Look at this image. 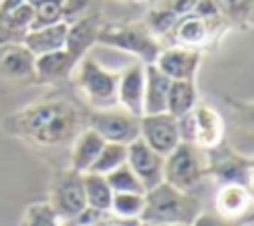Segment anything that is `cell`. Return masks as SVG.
<instances>
[{
    "mask_svg": "<svg viewBox=\"0 0 254 226\" xmlns=\"http://www.w3.org/2000/svg\"><path fill=\"white\" fill-rule=\"evenodd\" d=\"M123 163H127V145L123 143H109L105 141L101 153L97 155L95 163L91 165L89 172H97V174H107L113 169L121 167Z\"/></svg>",
    "mask_w": 254,
    "mask_h": 226,
    "instance_id": "d4e9b609",
    "label": "cell"
},
{
    "mask_svg": "<svg viewBox=\"0 0 254 226\" xmlns=\"http://www.w3.org/2000/svg\"><path fill=\"white\" fill-rule=\"evenodd\" d=\"M214 204L220 216L230 220H246V214L254 204V196L248 186L238 182H226V184H220Z\"/></svg>",
    "mask_w": 254,
    "mask_h": 226,
    "instance_id": "9a60e30c",
    "label": "cell"
},
{
    "mask_svg": "<svg viewBox=\"0 0 254 226\" xmlns=\"http://www.w3.org/2000/svg\"><path fill=\"white\" fill-rule=\"evenodd\" d=\"M135 226H149V224H147V222H141V220H137V222H135Z\"/></svg>",
    "mask_w": 254,
    "mask_h": 226,
    "instance_id": "ab89813d",
    "label": "cell"
},
{
    "mask_svg": "<svg viewBox=\"0 0 254 226\" xmlns=\"http://www.w3.org/2000/svg\"><path fill=\"white\" fill-rule=\"evenodd\" d=\"M4 24L10 28V30H16V32H28L30 26H32V20H34V4L30 2H24L20 4L18 8H14L12 12H8L4 18Z\"/></svg>",
    "mask_w": 254,
    "mask_h": 226,
    "instance_id": "4dcf8cb0",
    "label": "cell"
},
{
    "mask_svg": "<svg viewBox=\"0 0 254 226\" xmlns=\"http://www.w3.org/2000/svg\"><path fill=\"white\" fill-rule=\"evenodd\" d=\"M198 103V91L194 79H171L169 97H167V113L173 117H183L192 111Z\"/></svg>",
    "mask_w": 254,
    "mask_h": 226,
    "instance_id": "7402d4cb",
    "label": "cell"
},
{
    "mask_svg": "<svg viewBox=\"0 0 254 226\" xmlns=\"http://www.w3.org/2000/svg\"><path fill=\"white\" fill-rule=\"evenodd\" d=\"M79 111L65 99H50L28 105L4 121L8 133L32 139L38 145H64L79 133Z\"/></svg>",
    "mask_w": 254,
    "mask_h": 226,
    "instance_id": "6da1fadb",
    "label": "cell"
},
{
    "mask_svg": "<svg viewBox=\"0 0 254 226\" xmlns=\"http://www.w3.org/2000/svg\"><path fill=\"white\" fill-rule=\"evenodd\" d=\"M171 79L155 65L145 63V95H143V115L165 113L169 97Z\"/></svg>",
    "mask_w": 254,
    "mask_h": 226,
    "instance_id": "ac0fdd59",
    "label": "cell"
},
{
    "mask_svg": "<svg viewBox=\"0 0 254 226\" xmlns=\"http://www.w3.org/2000/svg\"><path fill=\"white\" fill-rule=\"evenodd\" d=\"M123 2H149V0H123Z\"/></svg>",
    "mask_w": 254,
    "mask_h": 226,
    "instance_id": "60d3db41",
    "label": "cell"
},
{
    "mask_svg": "<svg viewBox=\"0 0 254 226\" xmlns=\"http://www.w3.org/2000/svg\"><path fill=\"white\" fill-rule=\"evenodd\" d=\"M103 145H105V139L91 127L77 133L73 139V147H71V167L69 169H73L77 172H87L91 169V165L95 163L97 155L101 153Z\"/></svg>",
    "mask_w": 254,
    "mask_h": 226,
    "instance_id": "ffe728a7",
    "label": "cell"
},
{
    "mask_svg": "<svg viewBox=\"0 0 254 226\" xmlns=\"http://www.w3.org/2000/svg\"><path fill=\"white\" fill-rule=\"evenodd\" d=\"M65 36H67V22L62 20V22H56L50 26L28 30L22 38V44L34 56H42V54L65 48Z\"/></svg>",
    "mask_w": 254,
    "mask_h": 226,
    "instance_id": "e0dca14e",
    "label": "cell"
},
{
    "mask_svg": "<svg viewBox=\"0 0 254 226\" xmlns=\"http://www.w3.org/2000/svg\"><path fill=\"white\" fill-rule=\"evenodd\" d=\"M73 81L83 91V95L97 109L117 105V83L119 73L105 69L93 57L83 56L73 67Z\"/></svg>",
    "mask_w": 254,
    "mask_h": 226,
    "instance_id": "5b68a950",
    "label": "cell"
},
{
    "mask_svg": "<svg viewBox=\"0 0 254 226\" xmlns=\"http://www.w3.org/2000/svg\"><path fill=\"white\" fill-rule=\"evenodd\" d=\"M24 2H28V0H0V18H4L8 12H12L14 8H18Z\"/></svg>",
    "mask_w": 254,
    "mask_h": 226,
    "instance_id": "836d02e7",
    "label": "cell"
},
{
    "mask_svg": "<svg viewBox=\"0 0 254 226\" xmlns=\"http://www.w3.org/2000/svg\"><path fill=\"white\" fill-rule=\"evenodd\" d=\"M97 44L133 54L141 63H155L161 48L159 38L147 28L145 22H111L101 24L97 32Z\"/></svg>",
    "mask_w": 254,
    "mask_h": 226,
    "instance_id": "3957f363",
    "label": "cell"
},
{
    "mask_svg": "<svg viewBox=\"0 0 254 226\" xmlns=\"http://www.w3.org/2000/svg\"><path fill=\"white\" fill-rule=\"evenodd\" d=\"M200 50L187 46L163 48L155 59V65L169 79H194L200 65Z\"/></svg>",
    "mask_w": 254,
    "mask_h": 226,
    "instance_id": "7c38bea8",
    "label": "cell"
},
{
    "mask_svg": "<svg viewBox=\"0 0 254 226\" xmlns=\"http://www.w3.org/2000/svg\"><path fill=\"white\" fill-rule=\"evenodd\" d=\"M50 204L60 218L73 220L85 208V192H83V172L73 169L60 170L52 180L50 190Z\"/></svg>",
    "mask_w": 254,
    "mask_h": 226,
    "instance_id": "8992f818",
    "label": "cell"
},
{
    "mask_svg": "<svg viewBox=\"0 0 254 226\" xmlns=\"http://www.w3.org/2000/svg\"><path fill=\"white\" fill-rule=\"evenodd\" d=\"M99 14H87L77 18L75 22L67 24V36H65V50L81 59L87 50L97 44V32H99Z\"/></svg>",
    "mask_w": 254,
    "mask_h": 226,
    "instance_id": "2e32d148",
    "label": "cell"
},
{
    "mask_svg": "<svg viewBox=\"0 0 254 226\" xmlns=\"http://www.w3.org/2000/svg\"><path fill=\"white\" fill-rule=\"evenodd\" d=\"M206 176L204 151L192 143H179L163 163V180L171 186L192 192Z\"/></svg>",
    "mask_w": 254,
    "mask_h": 226,
    "instance_id": "277c9868",
    "label": "cell"
},
{
    "mask_svg": "<svg viewBox=\"0 0 254 226\" xmlns=\"http://www.w3.org/2000/svg\"><path fill=\"white\" fill-rule=\"evenodd\" d=\"M77 61L79 59L75 56H71L65 48L36 56V63H34L36 77L40 81H56V79L69 77Z\"/></svg>",
    "mask_w": 254,
    "mask_h": 226,
    "instance_id": "d6986e66",
    "label": "cell"
},
{
    "mask_svg": "<svg viewBox=\"0 0 254 226\" xmlns=\"http://www.w3.org/2000/svg\"><path fill=\"white\" fill-rule=\"evenodd\" d=\"M224 101L232 109L236 121L240 125H244L246 129L254 131V101H242V99H234L230 95H226Z\"/></svg>",
    "mask_w": 254,
    "mask_h": 226,
    "instance_id": "1f68e13d",
    "label": "cell"
},
{
    "mask_svg": "<svg viewBox=\"0 0 254 226\" xmlns=\"http://www.w3.org/2000/svg\"><path fill=\"white\" fill-rule=\"evenodd\" d=\"M248 188H250V192L254 196V157L250 159V184H248Z\"/></svg>",
    "mask_w": 254,
    "mask_h": 226,
    "instance_id": "e575fe53",
    "label": "cell"
},
{
    "mask_svg": "<svg viewBox=\"0 0 254 226\" xmlns=\"http://www.w3.org/2000/svg\"><path fill=\"white\" fill-rule=\"evenodd\" d=\"M83 192H85V202L89 208L99 210V212H109L113 190L105 174H97L89 170L83 172Z\"/></svg>",
    "mask_w": 254,
    "mask_h": 226,
    "instance_id": "603a6c76",
    "label": "cell"
},
{
    "mask_svg": "<svg viewBox=\"0 0 254 226\" xmlns=\"http://www.w3.org/2000/svg\"><path fill=\"white\" fill-rule=\"evenodd\" d=\"M139 119L141 117H137V115H133L125 109L103 107V109L91 111L89 117H87V123L105 141L129 145L135 139H139V135H141Z\"/></svg>",
    "mask_w": 254,
    "mask_h": 226,
    "instance_id": "ba28073f",
    "label": "cell"
},
{
    "mask_svg": "<svg viewBox=\"0 0 254 226\" xmlns=\"http://www.w3.org/2000/svg\"><path fill=\"white\" fill-rule=\"evenodd\" d=\"M206 159V174L218 180V184L238 182L250 184V159L234 151L226 141H220L216 147L204 151Z\"/></svg>",
    "mask_w": 254,
    "mask_h": 226,
    "instance_id": "52a82bcc",
    "label": "cell"
},
{
    "mask_svg": "<svg viewBox=\"0 0 254 226\" xmlns=\"http://www.w3.org/2000/svg\"><path fill=\"white\" fill-rule=\"evenodd\" d=\"M143 95H145V63H131L119 73L117 83V103L141 117L143 115Z\"/></svg>",
    "mask_w": 254,
    "mask_h": 226,
    "instance_id": "5bb4252c",
    "label": "cell"
},
{
    "mask_svg": "<svg viewBox=\"0 0 254 226\" xmlns=\"http://www.w3.org/2000/svg\"><path fill=\"white\" fill-rule=\"evenodd\" d=\"M141 125V139L159 155L167 157L179 143V125L177 117L171 113H151V115H141L139 119Z\"/></svg>",
    "mask_w": 254,
    "mask_h": 226,
    "instance_id": "30bf717a",
    "label": "cell"
},
{
    "mask_svg": "<svg viewBox=\"0 0 254 226\" xmlns=\"http://www.w3.org/2000/svg\"><path fill=\"white\" fill-rule=\"evenodd\" d=\"M137 220H119V222H113V224H107V226H135Z\"/></svg>",
    "mask_w": 254,
    "mask_h": 226,
    "instance_id": "d590c367",
    "label": "cell"
},
{
    "mask_svg": "<svg viewBox=\"0 0 254 226\" xmlns=\"http://www.w3.org/2000/svg\"><path fill=\"white\" fill-rule=\"evenodd\" d=\"M36 56L22 44V46H6L0 54V69L4 75L14 79L36 77Z\"/></svg>",
    "mask_w": 254,
    "mask_h": 226,
    "instance_id": "44dd1931",
    "label": "cell"
},
{
    "mask_svg": "<svg viewBox=\"0 0 254 226\" xmlns=\"http://www.w3.org/2000/svg\"><path fill=\"white\" fill-rule=\"evenodd\" d=\"M248 24H254V0H250V14H248Z\"/></svg>",
    "mask_w": 254,
    "mask_h": 226,
    "instance_id": "8d00e7d4",
    "label": "cell"
},
{
    "mask_svg": "<svg viewBox=\"0 0 254 226\" xmlns=\"http://www.w3.org/2000/svg\"><path fill=\"white\" fill-rule=\"evenodd\" d=\"M149 226H189V224H179V222H163V224H149Z\"/></svg>",
    "mask_w": 254,
    "mask_h": 226,
    "instance_id": "f35d334b",
    "label": "cell"
},
{
    "mask_svg": "<svg viewBox=\"0 0 254 226\" xmlns=\"http://www.w3.org/2000/svg\"><path fill=\"white\" fill-rule=\"evenodd\" d=\"M22 226H60V216L52 208L50 202L28 206Z\"/></svg>",
    "mask_w": 254,
    "mask_h": 226,
    "instance_id": "f1b7e54d",
    "label": "cell"
},
{
    "mask_svg": "<svg viewBox=\"0 0 254 226\" xmlns=\"http://www.w3.org/2000/svg\"><path fill=\"white\" fill-rule=\"evenodd\" d=\"M69 226H101V220L99 222H89V224H83V222H73Z\"/></svg>",
    "mask_w": 254,
    "mask_h": 226,
    "instance_id": "74e56055",
    "label": "cell"
},
{
    "mask_svg": "<svg viewBox=\"0 0 254 226\" xmlns=\"http://www.w3.org/2000/svg\"><path fill=\"white\" fill-rule=\"evenodd\" d=\"M198 212L200 202L192 192H183L163 180L145 192V206L139 220L147 224L179 222L190 226Z\"/></svg>",
    "mask_w": 254,
    "mask_h": 226,
    "instance_id": "7a4b0ae2",
    "label": "cell"
},
{
    "mask_svg": "<svg viewBox=\"0 0 254 226\" xmlns=\"http://www.w3.org/2000/svg\"><path fill=\"white\" fill-rule=\"evenodd\" d=\"M145 206V192H113L109 212L121 220H139Z\"/></svg>",
    "mask_w": 254,
    "mask_h": 226,
    "instance_id": "cb8c5ba5",
    "label": "cell"
},
{
    "mask_svg": "<svg viewBox=\"0 0 254 226\" xmlns=\"http://www.w3.org/2000/svg\"><path fill=\"white\" fill-rule=\"evenodd\" d=\"M105 178L113 192H145L141 180L137 178V174L131 170V167L127 163H123L121 167L107 172Z\"/></svg>",
    "mask_w": 254,
    "mask_h": 226,
    "instance_id": "83f0119b",
    "label": "cell"
},
{
    "mask_svg": "<svg viewBox=\"0 0 254 226\" xmlns=\"http://www.w3.org/2000/svg\"><path fill=\"white\" fill-rule=\"evenodd\" d=\"M222 18L234 24H248L250 14V0H214Z\"/></svg>",
    "mask_w": 254,
    "mask_h": 226,
    "instance_id": "f546056e",
    "label": "cell"
},
{
    "mask_svg": "<svg viewBox=\"0 0 254 226\" xmlns=\"http://www.w3.org/2000/svg\"><path fill=\"white\" fill-rule=\"evenodd\" d=\"M181 14H177L175 10L167 8V6H159V8H153L149 10L147 18H145V24L147 28L157 36V38H169L171 30L175 28L177 20H179Z\"/></svg>",
    "mask_w": 254,
    "mask_h": 226,
    "instance_id": "4316f807",
    "label": "cell"
},
{
    "mask_svg": "<svg viewBox=\"0 0 254 226\" xmlns=\"http://www.w3.org/2000/svg\"><path fill=\"white\" fill-rule=\"evenodd\" d=\"M224 28L222 16L218 18H200L192 12L181 14L175 28L171 30L169 38H173L175 46H187V48H196L202 50L208 40L220 30Z\"/></svg>",
    "mask_w": 254,
    "mask_h": 226,
    "instance_id": "9c48e42d",
    "label": "cell"
},
{
    "mask_svg": "<svg viewBox=\"0 0 254 226\" xmlns=\"http://www.w3.org/2000/svg\"><path fill=\"white\" fill-rule=\"evenodd\" d=\"M190 226H244V220H230L218 212H198Z\"/></svg>",
    "mask_w": 254,
    "mask_h": 226,
    "instance_id": "d6a6232c",
    "label": "cell"
},
{
    "mask_svg": "<svg viewBox=\"0 0 254 226\" xmlns=\"http://www.w3.org/2000/svg\"><path fill=\"white\" fill-rule=\"evenodd\" d=\"M163 163L165 157L153 151L141 137L127 145V165L141 180L145 192L163 182Z\"/></svg>",
    "mask_w": 254,
    "mask_h": 226,
    "instance_id": "8fae6325",
    "label": "cell"
},
{
    "mask_svg": "<svg viewBox=\"0 0 254 226\" xmlns=\"http://www.w3.org/2000/svg\"><path fill=\"white\" fill-rule=\"evenodd\" d=\"M190 119L194 133L192 143L202 151L212 149L220 141H224V121L214 107L206 103H196L194 109L190 111Z\"/></svg>",
    "mask_w": 254,
    "mask_h": 226,
    "instance_id": "4fadbf2b",
    "label": "cell"
},
{
    "mask_svg": "<svg viewBox=\"0 0 254 226\" xmlns=\"http://www.w3.org/2000/svg\"><path fill=\"white\" fill-rule=\"evenodd\" d=\"M64 8H65V0H38V2H34V20H32L30 30L65 20Z\"/></svg>",
    "mask_w": 254,
    "mask_h": 226,
    "instance_id": "484cf974",
    "label": "cell"
}]
</instances>
